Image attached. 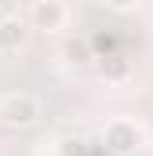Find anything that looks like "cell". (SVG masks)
<instances>
[{
	"instance_id": "cell-4",
	"label": "cell",
	"mask_w": 153,
	"mask_h": 156,
	"mask_svg": "<svg viewBox=\"0 0 153 156\" xmlns=\"http://www.w3.org/2000/svg\"><path fill=\"white\" fill-rule=\"evenodd\" d=\"M26 33H29L26 18H18V15L0 18V51H18L26 44Z\"/></svg>"
},
{
	"instance_id": "cell-5",
	"label": "cell",
	"mask_w": 153,
	"mask_h": 156,
	"mask_svg": "<svg viewBox=\"0 0 153 156\" xmlns=\"http://www.w3.org/2000/svg\"><path fill=\"white\" fill-rule=\"evenodd\" d=\"M66 58H69L73 66H88L95 55H91V47H88L84 40H69V44H66Z\"/></svg>"
},
{
	"instance_id": "cell-3",
	"label": "cell",
	"mask_w": 153,
	"mask_h": 156,
	"mask_svg": "<svg viewBox=\"0 0 153 156\" xmlns=\"http://www.w3.org/2000/svg\"><path fill=\"white\" fill-rule=\"evenodd\" d=\"M29 22L37 29H62L66 4H58V0H37V4H29Z\"/></svg>"
},
{
	"instance_id": "cell-2",
	"label": "cell",
	"mask_w": 153,
	"mask_h": 156,
	"mask_svg": "<svg viewBox=\"0 0 153 156\" xmlns=\"http://www.w3.org/2000/svg\"><path fill=\"white\" fill-rule=\"evenodd\" d=\"M106 145H110L113 153H135V149L142 145V131H139L131 120H113V123L106 127Z\"/></svg>"
},
{
	"instance_id": "cell-6",
	"label": "cell",
	"mask_w": 153,
	"mask_h": 156,
	"mask_svg": "<svg viewBox=\"0 0 153 156\" xmlns=\"http://www.w3.org/2000/svg\"><path fill=\"white\" fill-rule=\"evenodd\" d=\"M102 76H110V80H124V76H128V58H120V55L102 58Z\"/></svg>"
},
{
	"instance_id": "cell-1",
	"label": "cell",
	"mask_w": 153,
	"mask_h": 156,
	"mask_svg": "<svg viewBox=\"0 0 153 156\" xmlns=\"http://www.w3.org/2000/svg\"><path fill=\"white\" fill-rule=\"evenodd\" d=\"M37 116H40V102L33 94L11 91V94L0 98V120L7 127H29V123H37Z\"/></svg>"
}]
</instances>
